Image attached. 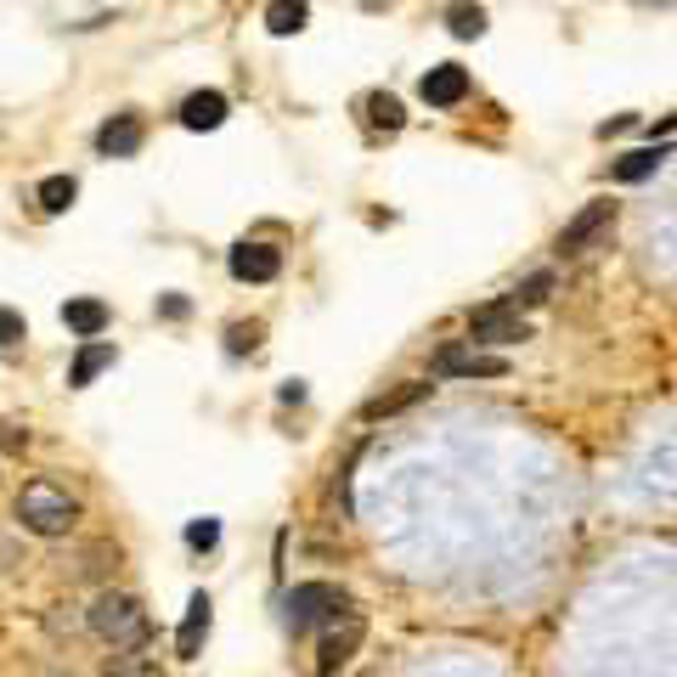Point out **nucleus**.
<instances>
[{"label":"nucleus","instance_id":"1","mask_svg":"<svg viewBox=\"0 0 677 677\" xmlns=\"http://www.w3.org/2000/svg\"><path fill=\"white\" fill-rule=\"evenodd\" d=\"M18 520H23L35 537H68L73 520H79V508H73V497L57 491L51 480H29V485L18 491Z\"/></svg>","mask_w":677,"mask_h":677},{"label":"nucleus","instance_id":"2","mask_svg":"<svg viewBox=\"0 0 677 677\" xmlns=\"http://www.w3.org/2000/svg\"><path fill=\"white\" fill-rule=\"evenodd\" d=\"M91 632L108 638L114 649H141V638H147V610L130 599V592H102V599L91 605Z\"/></svg>","mask_w":677,"mask_h":677},{"label":"nucleus","instance_id":"3","mask_svg":"<svg viewBox=\"0 0 677 677\" xmlns=\"http://www.w3.org/2000/svg\"><path fill=\"white\" fill-rule=\"evenodd\" d=\"M351 610V592L338 587V581H300L288 599H283V616L294 632L316 627V621H333V616H345Z\"/></svg>","mask_w":677,"mask_h":677},{"label":"nucleus","instance_id":"4","mask_svg":"<svg viewBox=\"0 0 677 677\" xmlns=\"http://www.w3.org/2000/svg\"><path fill=\"white\" fill-rule=\"evenodd\" d=\"M362 638H367V627H362V616H356V610H345V616H333V632H327V638H322V649H316V671H322V677H333V671H345V666L356 660Z\"/></svg>","mask_w":677,"mask_h":677},{"label":"nucleus","instance_id":"5","mask_svg":"<svg viewBox=\"0 0 677 677\" xmlns=\"http://www.w3.org/2000/svg\"><path fill=\"white\" fill-rule=\"evenodd\" d=\"M435 379H508V356H480L463 345L435 351Z\"/></svg>","mask_w":677,"mask_h":677},{"label":"nucleus","instance_id":"6","mask_svg":"<svg viewBox=\"0 0 677 677\" xmlns=\"http://www.w3.org/2000/svg\"><path fill=\"white\" fill-rule=\"evenodd\" d=\"M226 266H232L237 283H272L283 272V248L277 243H237L226 254Z\"/></svg>","mask_w":677,"mask_h":677},{"label":"nucleus","instance_id":"7","mask_svg":"<svg viewBox=\"0 0 677 677\" xmlns=\"http://www.w3.org/2000/svg\"><path fill=\"white\" fill-rule=\"evenodd\" d=\"M418 97L430 102V108H458V102L469 97V68H458V62L430 68V73L418 79Z\"/></svg>","mask_w":677,"mask_h":677},{"label":"nucleus","instance_id":"8","mask_svg":"<svg viewBox=\"0 0 677 677\" xmlns=\"http://www.w3.org/2000/svg\"><path fill=\"white\" fill-rule=\"evenodd\" d=\"M531 327L520 322V311L514 305H485V311H474V345H514V338H526Z\"/></svg>","mask_w":677,"mask_h":677},{"label":"nucleus","instance_id":"9","mask_svg":"<svg viewBox=\"0 0 677 677\" xmlns=\"http://www.w3.org/2000/svg\"><path fill=\"white\" fill-rule=\"evenodd\" d=\"M610 226H616V204H610V198L587 204V209H581V215H576L565 232H559V254H581L592 237H599V232H610Z\"/></svg>","mask_w":677,"mask_h":677},{"label":"nucleus","instance_id":"10","mask_svg":"<svg viewBox=\"0 0 677 677\" xmlns=\"http://www.w3.org/2000/svg\"><path fill=\"white\" fill-rule=\"evenodd\" d=\"M97 153H102V158H136V153H141V119H136V114H114V119L97 130Z\"/></svg>","mask_w":677,"mask_h":677},{"label":"nucleus","instance_id":"11","mask_svg":"<svg viewBox=\"0 0 677 677\" xmlns=\"http://www.w3.org/2000/svg\"><path fill=\"white\" fill-rule=\"evenodd\" d=\"M209 621H215V605L204 599V592H193V605H187V616H181V632H176V655H181V660H198V649H204V638H209Z\"/></svg>","mask_w":677,"mask_h":677},{"label":"nucleus","instance_id":"12","mask_svg":"<svg viewBox=\"0 0 677 677\" xmlns=\"http://www.w3.org/2000/svg\"><path fill=\"white\" fill-rule=\"evenodd\" d=\"M666 158H671V147H666V141H649V147H638V153H621V158L610 164V176L632 187V181H649Z\"/></svg>","mask_w":677,"mask_h":677},{"label":"nucleus","instance_id":"13","mask_svg":"<svg viewBox=\"0 0 677 677\" xmlns=\"http://www.w3.org/2000/svg\"><path fill=\"white\" fill-rule=\"evenodd\" d=\"M114 345H108V338H85V345H79V356H73V367H68V384L73 390H85V384H91L102 367H114Z\"/></svg>","mask_w":677,"mask_h":677},{"label":"nucleus","instance_id":"14","mask_svg":"<svg viewBox=\"0 0 677 677\" xmlns=\"http://www.w3.org/2000/svg\"><path fill=\"white\" fill-rule=\"evenodd\" d=\"M62 322H68V333H79V338H102L114 316H108L102 300H68V305H62Z\"/></svg>","mask_w":677,"mask_h":677},{"label":"nucleus","instance_id":"15","mask_svg":"<svg viewBox=\"0 0 677 677\" xmlns=\"http://www.w3.org/2000/svg\"><path fill=\"white\" fill-rule=\"evenodd\" d=\"M181 125L187 130H220L226 125V97L220 91H193L181 102Z\"/></svg>","mask_w":677,"mask_h":677},{"label":"nucleus","instance_id":"16","mask_svg":"<svg viewBox=\"0 0 677 677\" xmlns=\"http://www.w3.org/2000/svg\"><path fill=\"white\" fill-rule=\"evenodd\" d=\"M430 395V384H401V390H390V395H373L367 406H362V418L367 423H379V418H395V412H406L412 401H423Z\"/></svg>","mask_w":677,"mask_h":677},{"label":"nucleus","instance_id":"17","mask_svg":"<svg viewBox=\"0 0 677 677\" xmlns=\"http://www.w3.org/2000/svg\"><path fill=\"white\" fill-rule=\"evenodd\" d=\"M311 23V7H305V0H272V7H266V29L272 35H300Z\"/></svg>","mask_w":677,"mask_h":677},{"label":"nucleus","instance_id":"18","mask_svg":"<svg viewBox=\"0 0 677 677\" xmlns=\"http://www.w3.org/2000/svg\"><path fill=\"white\" fill-rule=\"evenodd\" d=\"M447 29L458 40H480L485 35V12L474 7V0H452V7H447Z\"/></svg>","mask_w":677,"mask_h":677},{"label":"nucleus","instance_id":"19","mask_svg":"<svg viewBox=\"0 0 677 677\" xmlns=\"http://www.w3.org/2000/svg\"><path fill=\"white\" fill-rule=\"evenodd\" d=\"M367 119H373L379 130H390V136H395V130L406 125V114H401V97H390V91H373V97H367Z\"/></svg>","mask_w":677,"mask_h":677},{"label":"nucleus","instance_id":"20","mask_svg":"<svg viewBox=\"0 0 677 677\" xmlns=\"http://www.w3.org/2000/svg\"><path fill=\"white\" fill-rule=\"evenodd\" d=\"M73 198H79L73 176H46V181H40V209H46V215H62Z\"/></svg>","mask_w":677,"mask_h":677},{"label":"nucleus","instance_id":"21","mask_svg":"<svg viewBox=\"0 0 677 677\" xmlns=\"http://www.w3.org/2000/svg\"><path fill=\"white\" fill-rule=\"evenodd\" d=\"M548 294H553V277H548V272H537L531 283H520V288H514V300H508V305H514V311H520V305H548Z\"/></svg>","mask_w":677,"mask_h":677},{"label":"nucleus","instance_id":"22","mask_svg":"<svg viewBox=\"0 0 677 677\" xmlns=\"http://www.w3.org/2000/svg\"><path fill=\"white\" fill-rule=\"evenodd\" d=\"M108 677H164V671H158V660H147V655H119V660L108 666Z\"/></svg>","mask_w":677,"mask_h":677},{"label":"nucleus","instance_id":"23","mask_svg":"<svg viewBox=\"0 0 677 677\" xmlns=\"http://www.w3.org/2000/svg\"><path fill=\"white\" fill-rule=\"evenodd\" d=\"M23 333H29L23 316H18L12 305H0V351H18V345H23Z\"/></svg>","mask_w":677,"mask_h":677},{"label":"nucleus","instance_id":"24","mask_svg":"<svg viewBox=\"0 0 677 677\" xmlns=\"http://www.w3.org/2000/svg\"><path fill=\"white\" fill-rule=\"evenodd\" d=\"M215 542H220V520H193V526H187V548L204 553V548H215Z\"/></svg>","mask_w":677,"mask_h":677},{"label":"nucleus","instance_id":"25","mask_svg":"<svg viewBox=\"0 0 677 677\" xmlns=\"http://www.w3.org/2000/svg\"><path fill=\"white\" fill-rule=\"evenodd\" d=\"M254 345H261V327H232V333H226V351H232V356H243V351H254Z\"/></svg>","mask_w":677,"mask_h":677},{"label":"nucleus","instance_id":"26","mask_svg":"<svg viewBox=\"0 0 677 677\" xmlns=\"http://www.w3.org/2000/svg\"><path fill=\"white\" fill-rule=\"evenodd\" d=\"M158 311H164V316H187L193 305H187L181 294H164V300H158Z\"/></svg>","mask_w":677,"mask_h":677},{"label":"nucleus","instance_id":"27","mask_svg":"<svg viewBox=\"0 0 677 677\" xmlns=\"http://www.w3.org/2000/svg\"><path fill=\"white\" fill-rule=\"evenodd\" d=\"M638 7H649V0H638Z\"/></svg>","mask_w":677,"mask_h":677}]
</instances>
